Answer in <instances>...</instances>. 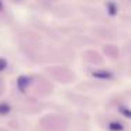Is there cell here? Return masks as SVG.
<instances>
[{
	"mask_svg": "<svg viewBox=\"0 0 131 131\" xmlns=\"http://www.w3.org/2000/svg\"><path fill=\"white\" fill-rule=\"evenodd\" d=\"M30 83H31V78H28V76H20L17 79V88H18V90L20 92H26V89L30 86Z\"/></svg>",
	"mask_w": 131,
	"mask_h": 131,
	"instance_id": "1",
	"label": "cell"
},
{
	"mask_svg": "<svg viewBox=\"0 0 131 131\" xmlns=\"http://www.w3.org/2000/svg\"><path fill=\"white\" fill-rule=\"evenodd\" d=\"M93 76L97 78V79L108 80V79L113 78V73H110V72H107V71H96V72H93Z\"/></svg>",
	"mask_w": 131,
	"mask_h": 131,
	"instance_id": "2",
	"label": "cell"
},
{
	"mask_svg": "<svg viewBox=\"0 0 131 131\" xmlns=\"http://www.w3.org/2000/svg\"><path fill=\"white\" fill-rule=\"evenodd\" d=\"M108 130L110 131H123L124 130V125H123L121 123H118V121H113V123L108 124Z\"/></svg>",
	"mask_w": 131,
	"mask_h": 131,
	"instance_id": "3",
	"label": "cell"
},
{
	"mask_svg": "<svg viewBox=\"0 0 131 131\" xmlns=\"http://www.w3.org/2000/svg\"><path fill=\"white\" fill-rule=\"evenodd\" d=\"M10 106L7 103H0V116H6V114L10 113Z\"/></svg>",
	"mask_w": 131,
	"mask_h": 131,
	"instance_id": "4",
	"label": "cell"
},
{
	"mask_svg": "<svg viewBox=\"0 0 131 131\" xmlns=\"http://www.w3.org/2000/svg\"><path fill=\"white\" fill-rule=\"evenodd\" d=\"M118 111L125 117V118H130V117H131V111L128 110V107H125V106H120V107H118Z\"/></svg>",
	"mask_w": 131,
	"mask_h": 131,
	"instance_id": "5",
	"label": "cell"
},
{
	"mask_svg": "<svg viewBox=\"0 0 131 131\" xmlns=\"http://www.w3.org/2000/svg\"><path fill=\"white\" fill-rule=\"evenodd\" d=\"M6 68H7V61L3 59V58H0V72L4 71Z\"/></svg>",
	"mask_w": 131,
	"mask_h": 131,
	"instance_id": "6",
	"label": "cell"
},
{
	"mask_svg": "<svg viewBox=\"0 0 131 131\" xmlns=\"http://www.w3.org/2000/svg\"><path fill=\"white\" fill-rule=\"evenodd\" d=\"M107 9L110 10V14H111V16L116 14V7H114L113 3H108V4H107Z\"/></svg>",
	"mask_w": 131,
	"mask_h": 131,
	"instance_id": "7",
	"label": "cell"
},
{
	"mask_svg": "<svg viewBox=\"0 0 131 131\" xmlns=\"http://www.w3.org/2000/svg\"><path fill=\"white\" fill-rule=\"evenodd\" d=\"M3 10V4H2V2H0V12Z\"/></svg>",
	"mask_w": 131,
	"mask_h": 131,
	"instance_id": "8",
	"label": "cell"
}]
</instances>
